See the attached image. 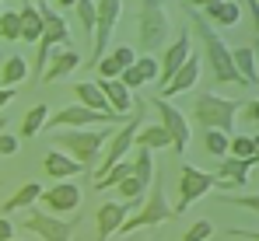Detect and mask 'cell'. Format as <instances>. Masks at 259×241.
I'll list each match as a JSON object with an SVG mask.
<instances>
[{
    "instance_id": "6da1fadb",
    "label": "cell",
    "mask_w": 259,
    "mask_h": 241,
    "mask_svg": "<svg viewBox=\"0 0 259 241\" xmlns=\"http://www.w3.org/2000/svg\"><path fill=\"white\" fill-rule=\"evenodd\" d=\"M179 217V210H175L172 203L165 200V182H161V175H154V182H151V189H147V196L144 203L137 206V213L123 220V227L116 231V234H137V231H144V227H158V224H168Z\"/></svg>"
},
{
    "instance_id": "7a4b0ae2",
    "label": "cell",
    "mask_w": 259,
    "mask_h": 241,
    "mask_svg": "<svg viewBox=\"0 0 259 241\" xmlns=\"http://www.w3.org/2000/svg\"><path fill=\"white\" fill-rule=\"evenodd\" d=\"M116 126H102V129H74V133H56L53 143L56 151L70 154L84 171H95V161L102 158V147L112 140Z\"/></svg>"
},
{
    "instance_id": "3957f363",
    "label": "cell",
    "mask_w": 259,
    "mask_h": 241,
    "mask_svg": "<svg viewBox=\"0 0 259 241\" xmlns=\"http://www.w3.org/2000/svg\"><path fill=\"white\" fill-rule=\"evenodd\" d=\"M189 25L196 28V35L203 39V49H207V63H210V70H214V77L221 84H242L238 74H235V63H231V49L224 45V39L214 32V25L203 18V14H189Z\"/></svg>"
},
{
    "instance_id": "277c9868",
    "label": "cell",
    "mask_w": 259,
    "mask_h": 241,
    "mask_svg": "<svg viewBox=\"0 0 259 241\" xmlns=\"http://www.w3.org/2000/svg\"><path fill=\"white\" fill-rule=\"evenodd\" d=\"M238 102L235 98H224L214 91H203L196 102H193V119L200 122V129H221V133H235V116H238Z\"/></svg>"
},
{
    "instance_id": "5b68a950",
    "label": "cell",
    "mask_w": 259,
    "mask_h": 241,
    "mask_svg": "<svg viewBox=\"0 0 259 241\" xmlns=\"http://www.w3.org/2000/svg\"><path fill=\"white\" fill-rule=\"evenodd\" d=\"M35 11L42 14V39L35 42V63H32V74H42L46 63H49V56H53V49L56 45H63V49H74V42H70V28H67V18H60L46 0H39L35 4Z\"/></svg>"
},
{
    "instance_id": "8992f818",
    "label": "cell",
    "mask_w": 259,
    "mask_h": 241,
    "mask_svg": "<svg viewBox=\"0 0 259 241\" xmlns=\"http://www.w3.org/2000/svg\"><path fill=\"white\" fill-rule=\"evenodd\" d=\"M168 14L161 0H140V18H137V35H140V49L144 56H154V49H161L168 42Z\"/></svg>"
},
{
    "instance_id": "52a82bcc",
    "label": "cell",
    "mask_w": 259,
    "mask_h": 241,
    "mask_svg": "<svg viewBox=\"0 0 259 241\" xmlns=\"http://www.w3.org/2000/svg\"><path fill=\"white\" fill-rule=\"evenodd\" d=\"M140 126H144V105H140V98H137V109H133V112H130V119L112 133V140H109V147H105V154H102V164L95 168V182H98L102 175H109V171H112V168L130 154V147L137 143Z\"/></svg>"
},
{
    "instance_id": "ba28073f",
    "label": "cell",
    "mask_w": 259,
    "mask_h": 241,
    "mask_svg": "<svg viewBox=\"0 0 259 241\" xmlns=\"http://www.w3.org/2000/svg\"><path fill=\"white\" fill-rule=\"evenodd\" d=\"M119 11H123V0H98L95 4V39H91V67L109 53V39L119 25Z\"/></svg>"
},
{
    "instance_id": "9c48e42d",
    "label": "cell",
    "mask_w": 259,
    "mask_h": 241,
    "mask_svg": "<svg viewBox=\"0 0 259 241\" xmlns=\"http://www.w3.org/2000/svg\"><path fill=\"white\" fill-rule=\"evenodd\" d=\"M214 185H217V175L200 171V168H193V164H182V168H179V203H175L179 217L200 200V196H207Z\"/></svg>"
},
{
    "instance_id": "30bf717a",
    "label": "cell",
    "mask_w": 259,
    "mask_h": 241,
    "mask_svg": "<svg viewBox=\"0 0 259 241\" xmlns=\"http://www.w3.org/2000/svg\"><path fill=\"white\" fill-rule=\"evenodd\" d=\"M77 126H123V119H119V116L91 112V109H84V105H70V109L49 116L42 129H77Z\"/></svg>"
},
{
    "instance_id": "8fae6325",
    "label": "cell",
    "mask_w": 259,
    "mask_h": 241,
    "mask_svg": "<svg viewBox=\"0 0 259 241\" xmlns=\"http://www.w3.org/2000/svg\"><path fill=\"white\" fill-rule=\"evenodd\" d=\"M151 105H154V112L161 116V126H165V129H168V136H172L175 154H179V158H186V147H189V133H193V129H189V119H186V116H182V112H179L175 105H168V98H161V94H158V98H154Z\"/></svg>"
},
{
    "instance_id": "7c38bea8",
    "label": "cell",
    "mask_w": 259,
    "mask_h": 241,
    "mask_svg": "<svg viewBox=\"0 0 259 241\" xmlns=\"http://www.w3.org/2000/svg\"><path fill=\"white\" fill-rule=\"evenodd\" d=\"M189 56H193V32L182 28V32L175 35L172 45H165V60L158 63V84H161V91L172 84V77L179 74V67H182Z\"/></svg>"
},
{
    "instance_id": "4fadbf2b",
    "label": "cell",
    "mask_w": 259,
    "mask_h": 241,
    "mask_svg": "<svg viewBox=\"0 0 259 241\" xmlns=\"http://www.w3.org/2000/svg\"><path fill=\"white\" fill-rule=\"evenodd\" d=\"M140 203H144V200H130V203L109 200V203H102V206L95 210V220H98V241H109V238H112V234L123 227V220H126Z\"/></svg>"
},
{
    "instance_id": "5bb4252c",
    "label": "cell",
    "mask_w": 259,
    "mask_h": 241,
    "mask_svg": "<svg viewBox=\"0 0 259 241\" xmlns=\"http://www.w3.org/2000/svg\"><path fill=\"white\" fill-rule=\"evenodd\" d=\"M25 227L35 231L42 241H70V238H74L77 220H63V217H53V213H39V210H32V213L25 217Z\"/></svg>"
},
{
    "instance_id": "9a60e30c",
    "label": "cell",
    "mask_w": 259,
    "mask_h": 241,
    "mask_svg": "<svg viewBox=\"0 0 259 241\" xmlns=\"http://www.w3.org/2000/svg\"><path fill=\"white\" fill-rule=\"evenodd\" d=\"M259 164V158H221V168H217V182H228L231 189H242L249 185V171Z\"/></svg>"
},
{
    "instance_id": "2e32d148",
    "label": "cell",
    "mask_w": 259,
    "mask_h": 241,
    "mask_svg": "<svg viewBox=\"0 0 259 241\" xmlns=\"http://www.w3.org/2000/svg\"><path fill=\"white\" fill-rule=\"evenodd\" d=\"M39 200H42L53 213H74V210L81 206V189L70 185V182H60V185H53V189H42Z\"/></svg>"
},
{
    "instance_id": "e0dca14e",
    "label": "cell",
    "mask_w": 259,
    "mask_h": 241,
    "mask_svg": "<svg viewBox=\"0 0 259 241\" xmlns=\"http://www.w3.org/2000/svg\"><path fill=\"white\" fill-rule=\"evenodd\" d=\"M98 87H102V94H105L109 109H112L119 119H126L130 112L137 109V98H133V91H130L123 80H98Z\"/></svg>"
},
{
    "instance_id": "ac0fdd59",
    "label": "cell",
    "mask_w": 259,
    "mask_h": 241,
    "mask_svg": "<svg viewBox=\"0 0 259 241\" xmlns=\"http://www.w3.org/2000/svg\"><path fill=\"white\" fill-rule=\"evenodd\" d=\"M42 168H46V175H49V178H56V182H70L74 175H81V171H84V168L70 158V154H63V151H56V147L42 158Z\"/></svg>"
},
{
    "instance_id": "d6986e66",
    "label": "cell",
    "mask_w": 259,
    "mask_h": 241,
    "mask_svg": "<svg viewBox=\"0 0 259 241\" xmlns=\"http://www.w3.org/2000/svg\"><path fill=\"white\" fill-rule=\"evenodd\" d=\"M200 70H203V60L200 56H189L182 67H179V74L172 77V84L161 91V98H175V94H182V91H189L196 80H200Z\"/></svg>"
},
{
    "instance_id": "ffe728a7",
    "label": "cell",
    "mask_w": 259,
    "mask_h": 241,
    "mask_svg": "<svg viewBox=\"0 0 259 241\" xmlns=\"http://www.w3.org/2000/svg\"><path fill=\"white\" fill-rule=\"evenodd\" d=\"M77 63H81V56H77V49H60V53L53 56V63L46 67V74H42V84H56V80L70 77V74L77 70Z\"/></svg>"
},
{
    "instance_id": "44dd1931",
    "label": "cell",
    "mask_w": 259,
    "mask_h": 241,
    "mask_svg": "<svg viewBox=\"0 0 259 241\" xmlns=\"http://www.w3.org/2000/svg\"><path fill=\"white\" fill-rule=\"evenodd\" d=\"M231 63H235V74L245 87H256L259 84V70H256V49L252 45H238L231 53Z\"/></svg>"
},
{
    "instance_id": "7402d4cb",
    "label": "cell",
    "mask_w": 259,
    "mask_h": 241,
    "mask_svg": "<svg viewBox=\"0 0 259 241\" xmlns=\"http://www.w3.org/2000/svg\"><path fill=\"white\" fill-rule=\"evenodd\" d=\"M119 80L126 84L130 91L140 87V84H147V80H158V60H154V56H137V63L126 67V70L119 74Z\"/></svg>"
},
{
    "instance_id": "603a6c76",
    "label": "cell",
    "mask_w": 259,
    "mask_h": 241,
    "mask_svg": "<svg viewBox=\"0 0 259 241\" xmlns=\"http://www.w3.org/2000/svg\"><path fill=\"white\" fill-rule=\"evenodd\" d=\"M137 147L154 154V151H161V147H172V136H168V129H165L161 122H144L140 133H137Z\"/></svg>"
},
{
    "instance_id": "cb8c5ba5",
    "label": "cell",
    "mask_w": 259,
    "mask_h": 241,
    "mask_svg": "<svg viewBox=\"0 0 259 241\" xmlns=\"http://www.w3.org/2000/svg\"><path fill=\"white\" fill-rule=\"evenodd\" d=\"M74 94H77V105H84V109H91V112L116 116V112L109 109V102H105V94H102V87H98L95 80H84V84H77V87H74Z\"/></svg>"
},
{
    "instance_id": "d4e9b609",
    "label": "cell",
    "mask_w": 259,
    "mask_h": 241,
    "mask_svg": "<svg viewBox=\"0 0 259 241\" xmlns=\"http://www.w3.org/2000/svg\"><path fill=\"white\" fill-rule=\"evenodd\" d=\"M203 18H207L210 25L231 28V25H238V18H242V4H238V0H221V4H214V7L203 11Z\"/></svg>"
},
{
    "instance_id": "484cf974",
    "label": "cell",
    "mask_w": 259,
    "mask_h": 241,
    "mask_svg": "<svg viewBox=\"0 0 259 241\" xmlns=\"http://www.w3.org/2000/svg\"><path fill=\"white\" fill-rule=\"evenodd\" d=\"M42 32H46L42 14L35 11L32 0H25V4H21V39H25V42H39V39H42Z\"/></svg>"
},
{
    "instance_id": "4316f807",
    "label": "cell",
    "mask_w": 259,
    "mask_h": 241,
    "mask_svg": "<svg viewBox=\"0 0 259 241\" xmlns=\"http://www.w3.org/2000/svg\"><path fill=\"white\" fill-rule=\"evenodd\" d=\"M28 77V63H25V56H7L4 60V67H0V87H18L21 80Z\"/></svg>"
},
{
    "instance_id": "83f0119b",
    "label": "cell",
    "mask_w": 259,
    "mask_h": 241,
    "mask_svg": "<svg viewBox=\"0 0 259 241\" xmlns=\"http://www.w3.org/2000/svg\"><path fill=\"white\" fill-rule=\"evenodd\" d=\"M42 196V185L39 182H25L11 200L4 203V213H14V210H28V206H35V200Z\"/></svg>"
},
{
    "instance_id": "f1b7e54d",
    "label": "cell",
    "mask_w": 259,
    "mask_h": 241,
    "mask_svg": "<svg viewBox=\"0 0 259 241\" xmlns=\"http://www.w3.org/2000/svg\"><path fill=\"white\" fill-rule=\"evenodd\" d=\"M46 119H49V105H46V102L32 105V109L25 112V119H21V136H25V140L39 136V129L46 126Z\"/></svg>"
},
{
    "instance_id": "f546056e",
    "label": "cell",
    "mask_w": 259,
    "mask_h": 241,
    "mask_svg": "<svg viewBox=\"0 0 259 241\" xmlns=\"http://www.w3.org/2000/svg\"><path fill=\"white\" fill-rule=\"evenodd\" d=\"M133 178H137L140 185L151 189V182H154V158H151V151H140V147H137V158H133Z\"/></svg>"
},
{
    "instance_id": "4dcf8cb0",
    "label": "cell",
    "mask_w": 259,
    "mask_h": 241,
    "mask_svg": "<svg viewBox=\"0 0 259 241\" xmlns=\"http://www.w3.org/2000/svg\"><path fill=\"white\" fill-rule=\"evenodd\" d=\"M228 143H231L228 133H221V129H203V151H210L214 158H228Z\"/></svg>"
},
{
    "instance_id": "1f68e13d",
    "label": "cell",
    "mask_w": 259,
    "mask_h": 241,
    "mask_svg": "<svg viewBox=\"0 0 259 241\" xmlns=\"http://www.w3.org/2000/svg\"><path fill=\"white\" fill-rule=\"evenodd\" d=\"M0 39H21V11H0Z\"/></svg>"
},
{
    "instance_id": "d6a6232c",
    "label": "cell",
    "mask_w": 259,
    "mask_h": 241,
    "mask_svg": "<svg viewBox=\"0 0 259 241\" xmlns=\"http://www.w3.org/2000/svg\"><path fill=\"white\" fill-rule=\"evenodd\" d=\"M77 18H81V28H84L88 42L95 39V0H77Z\"/></svg>"
},
{
    "instance_id": "836d02e7",
    "label": "cell",
    "mask_w": 259,
    "mask_h": 241,
    "mask_svg": "<svg viewBox=\"0 0 259 241\" xmlns=\"http://www.w3.org/2000/svg\"><path fill=\"white\" fill-rule=\"evenodd\" d=\"M105 56H109V60L119 67V70H126V67H133V63H137V53H133V45H116V49H112V53H105Z\"/></svg>"
},
{
    "instance_id": "e575fe53",
    "label": "cell",
    "mask_w": 259,
    "mask_h": 241,
    "mask_svg": "<svg viewBox=\"0 0 259 241\" xmlns=\"http://www.w3.org/2000/svg\"><path fill=\"white\" fill-rule=\"evenodd\" d=\"M228 154H231V158H252V154H256V151H252V136H231Z\"/></svg>"
},
{
    "instance_id": "d590c367",
    "label": "cell",
    "mask_w": 259,
    "mask_h": 241,
    "mask_svg": "<svg viewBox=\"0 0 259 241\" xmlns=\"http://www.w3.org/2000/svg\"><path fill=\"white\" fill-rule=\"evenodd\" d=\"M207 238H214V224H210V220H196V224L182 234V241H207Z\"/></svg>"
},
{
    "instance_id": "8d00e7d4",
    "label": "cell",
    "mask_w": 259,
    "mask_h": 241,
    "mask_svg": "<svg viewBox=\"0 0 259 241\" xmlns=\"http://www.w3.org/2000/svg\"><path fill=\"white\" fill-rule=\"evenodd\" d=\"M221 200L231 203V206H242V210H252V213H259V192H252V196H235V192H221Z\"/></svg>"
},
{
    "instance_id": "74e56055",
    "label": "cell",
    "mask_w": 259,
    "mask_h": 241,
    "mask_svg": "<svg viewBox=\"0 0 259 241\" xmlns=\"http://www.w3.org/2000/svg\"><path fill=\"white\" fill-rule=\"evenodd\" d=\"M18 147H21V140H18L14 133H0V154H4V158H14Z\"/></svg>"
},
{
    "instance_id": "f35d334b",
    "label": "cell",
    "mask_w": 259,
    "mask_h": 241,
    "mask_svg": "<svg viewBox=\"0 0 259 241\" xmlns=\"http://www.w3.org/2000/svg\"><path fill=\"white\" fill-rule=\"evenodd\" d=\"M0 241H14V224L7 217H0Z\"/></svg>"
},
{
    "instance_id": "ab89813d",
    "label": "cell",
    "mask_w": 259,
    "mask_h": 241,
    "mask_svg": "<svg viewBox=\"0 0 259 241\" xmlns=\"http://www.w3.org/2000/svg\"><path fill=\"white\" fill-rule=\"evenodd\" d=\"M228 234H231V238H249V241H259V231H249V227H231Z\"/></svg>"
},
{
    "instance_id": "60d3db41",
    "label": "cell",
    "mask_w": 259,
    "mask_h": 241,
    "mask_svg": "<svg viewBox=\"0 0 259 241\" xmlns=\"http://www.w3.org/2000/svg\"><path fill=\"white\" fill-rule=\"evenodd\" d=\"M245 7H249V14L256 21V42H259V0H245Z\"/></svg>"
},
{
    "instance_id": "b9f144b4",
    "label": "cell",
    "mask_w": 259,
    "mask_h": 241,
    "mask_svg": "<svg viewBox=\"0 0 259 241\" xmlns=\"http://www.w3.org/2000/svg\"><path fill=\"white\" fill-rule=\"evenodd\" d=\"M7 102H14V87H0V109H4Z\"/></svg>"
},
{
    "instance_id": "7bdbcfd3",
    "label": "cell",
    "mask_w": 259,
    "mask_h": 241,
    "mask_svg": "<svg viewBox=\"0 0 259 241\" xmlns=\"http://www.w3.org/2000/svg\"><path fill=\"white\" fill-rule=\"evenodd\" d=\"M245 112H249V119L259 122V98H256V102H249V109H245Z\"/></svg>"
},
{
    "instance_id": "ee69618b",
    "label": "cell",
    "mask_w": 259,
    "mask_h": 241,
    "mask_svg": "<svg viewBox=\"0 0 259 241\" xmlns=\"http://www.w3.org/2000/svg\"><path fill=\"white\" fill-rule=\"evenodd\" d=\"M189 4H196V7H214V4H221V0H189Z\"/></svg>"
},
{
    "instance_id": "f6af8a7d",
    "label": "cell",
    "mask_w": 259,
    "mask_h": 241,
    "mask_svg": "<svg viewBox=\"0 0 259 241\" xmlns=\"http://www.w3.org/2000/svg\"><path fill=\"white\" fill-rule=\"evenodd\" d=\"M252 151H256V158H259V133L252 136Z\"/></svg>"
},
{
    "instance_id": "bcb514c9",
    "label": "cell",
    "mask_w": 259,
    "mask_h": 241,
    "mask_svg": "<svg viewBox=\"0 0 259 241\" xmlns=\"http://www.w3.org/2000/svg\"><path fill=\"white\" fill-rule=\"evenodd\" d=\"M123 241H151V238H133V234H126V238Z\"/></svg>"
},
{
    "instance_id": "7dc6e473",
    "label": "cell",
    "mask_w": 259,
    "mask_h": 241,
    "mask_svg": "<svg viewBox=\"0 0 259 241\" xmlns=\"http://www.w3.org/2000/svg\"><path fill=\"white\" fill-rule=\"evenodd\" d=\"M4 126H7V119H4V116H0V129H4Z\"/></svg>"
},
{
    "instance_id": "c3c4849f",
    "label": "cell",
    "mask_w": 259,
    "mask_h": 241,
    "mask_svg": "<svg viewBox=\"0 0 259 241\" xmlns=\"http://www.w3.org/2000/svg\"><path fill=\"white\" fill-rule=\"evenodd\" d=\"M0 11H4V4H0Z\"/></svg>"
},
{
    "instance_id": "681fc988",
    "label": "cell",
    "mask_w": 259,
    "mask_h": 241,
    "mask_svg": "<svg viewBox=\"0 0 259 241\" xmlns=\"http://www.w3.org/2000/svg\"><path fill=\"white\" fill-rule=\"evenodd\" d=\"M35 4H39V0H35Z\"/></svg>"
},
{
    "instance_id": "f907efd6",
    "label": "cell",
    "mask_w": 259,
    "mask_h": 241,
    "mask_svg": "<svg viewBox=\"0 0 259 241\" xmlns=\"http://www.w3.org/2000/svg\"><path fill=\"white\" fill-rule=\"evenodd\" d=\"M14 241H18V238H14Z\"/></svg>"
}]
</instances>
